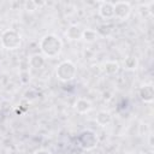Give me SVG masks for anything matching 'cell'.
Returning a JSON list of instances; mask_svg holds the SVG:
<instances>
[{
	"mask_svg": "<svg viewBox=\"0 0 154 154\" xmlns=\"http://www.w3.org/2000/svg\"><path fill=\"white\" fill-rule=\"evenodd\" d=\"M37 96H38V93H37L35 89H32V88L28 89V90L24 93V100H26L28 102H29V101H34V100H36Z\"/></svg>",
	"mask_w": 154,
	"mask_h": 154,
	"instance_id": "obj_16",
	"label": "cell"
},
{
	"mask_svg": "<svg viewBox=\"0 0 154 154\" xmlns=\"http://www.w3.org/2000/svg\"><path fill=\"white\" fill-rule=\"evenodd\" d=\"M119 69H120L119 63L114 60H108L103 64V72L106 75H116L119 71Z\"/></svg>",
	"mask_w": 154,
	"mask_h": 154,
	"instance_id": "obj_12",
	"label": "cell"
},
{
	"mask_svg": "<svg viewBox=\"0 0 154 154\" xmlns=\"http://www.w3.org/2000/svg\"><path fill=\"white\" fill-rule=\"evenodd\" d=\"M0 43L5 49L14 51L22 46V36L14 29H6L0 35Z\"/></svg>",
	"mask_w": 154,
	"mask_h": 154,
	"instance_id": "obj_2",
	"label": "cell"
},
{
	"mask_svg": "<svg viewBox=\"0 0 154 154\" xmlns=\"http://www.w3.org/2000/svg\"><path fill=\"white\" fill-rule=\"evenodd\" d=\"M28 64L30 67L35 69V70H40L45 66L46 64V59L42 54H38V53H35V54H31L28 59Z\"/></svg>",
	"mask_w": 154,
	"mask_h": 154,
	"instance_id": "obj_10",
	"label": "cell"
},
{
	"mask_svg": "<svg viewBox=\"0 0 154 154\" xmlns=\"http://www.w3.org/2000/svg\"><path fill=\"white\" fill-rule=\"evenodd\" d=\"M40 49L43 57L55 58L61 53L63 49V41L55 34H46L40 40Z\"/></svg>",
	"mask_w": 154,
	"mask_h": 154,
	"instance_id": "obj_1",
	"label": "cell"
},
{
	"mask_svg": "<svg viewBox=\"0 0 154 154\" xmlns=\"http://www.w3.org/2000/svg\"><path fill=\"white\" fill-rule=\"evenodd\" d=\"M95 120H96V123L100 126H106V125L111 124V122H112V114L108 111H99L97 114H96Z\"/></svg>",
	"mask_w": 154,
	"mask_h": 154,
	"instance_id": "obj_11",
	"label": "cell"
},
{
	"mask_svg": "<svg viewBox=\"0 0 154 154\" xmlns=\"http://www.w3.org/2000/svg\"><path fill=\"white\" fill-rule=\"evenodd\" d=\"M99 14L103 19H111L114 17V11H113V2L109 1H102L99 6Z\"/></svg>",
	"mask_w": 154,
	"mask_h": 154,
	"instance_id": "obj_8",
	"label": "cell"
},
{
	"mask_svg": "<svg viewBox=\"0 0 154 154\" xmlns=\"http://www.w3.org/2000/svg\"><path fill=\"white\" fill-rule=\"evenodd\" d=\"M24 8L28 12H35L36 10H38V6H37L36 0H26L24 2Z\"/></svg>",
	"mask_w": 154,
	"mask_h": 154,
	"instance_id": "obj_17",
	"label": "cell"
},
{
	"mask_svg": "<svg viewBox=\"0 0 154 154\" xmlns=\"http://www.w3.org/2000/svg\"><path fill=\"white\" fill-rule=\"evenodd\" d=\"M77 143L83 150H93L99 144V137L95 131L90 129H85L78 135Z\"/></svg>",
	"mask_w": 154,
	"mask_h": 154,
	"instance_id": "obj_4",
	"label": "cell"
},
{
	"mask_svg": "<svg viewBox=\"0 0 154 154\" xmlns=\"http://www.w3.org/2000/svg\"><path fill=\"white\" fill-rule=\"evenodd\" d=\"M113 11H114L116 18H118L120 20H125L130 17L131 11H132V6L128 1H117L113 4Z\"/></svg>",
	"mask_w": 154,
	"mask_h": 154,
	"instance_id": "obj_5",
	"label": "cell"
},
{
	"mask_svg": "<svg viewBox=\"0 0 154 154\" xmlns=\"http://www.w3.org/2000/svg\"><path fill=\"white\" fill-rule=\"evenodd\" d=\"M77 75V67L71 60H64L55 67V77L60 82H71Z\"/></svg>",
	"mask_w": 154,
	"mask_h": 154,
	"instance_id": "obj_3",
	"label": "cell"
},
{
	"mask_svg": "<svg viewBox=\"0 0 154 154\" xmlns=\"http://www.w3.org/2000/svg\"><path fill=\"white\" fill-rule=\"evenodd\" d=\"M29 79H30L29 72L28 71H22L20 72V81H22V83H28Z\"/></svg>",
	"mask_w": 154,
	"mask_h": 154,
	"instance_id": "obj_18",
	"label": "cell"
},
{
	"mask_svg": "<svg viewBox=\"0 0 154 154\" xmlns=\"http://www.w3.org/2000/svg\"><path fill=\"white\" fill-rule=\"evenodd\" d=\"M34 154H52L49 150H47V149H37Z\"/></svg>",
	"mask_w": 154,
	"mask_h": 154,
	"instance_id": "obj_19",
	"label": "cell"
},
{
	"mask_svg": "<svg viewBox=\"0 0 154 154\" xmlns=\"http://www.w3.org/2000/svg\"><path fill=\"white\" fill-rule=\"evenodd\" d=\"M123 66H124V69L128 70V71H134V70H136L137 66H138V60H137V58L134 57V55H128V57H125V59H124V61H123Z\"/></svg>",
	"mask_w": 154,
	"mask_h": 154,
	"instance_id": "obj_13",
	"label": "cell"
},
{
	"mask_svg": "<svg viewBox=\"0 0 154 154\" xmlns=\"http://www.w3.org/2000/svg\"><path fill=\"white\" fill-rule=\"evenodd\" d=\"M73 108L79 114H87L93 109V103L88 99L78 97L73 103Z\"/></svg>",
	"mask_w": 154,
	"mask_h": 154,
	"instance_id": "obj_7",
	"label": "cell"
},
{
	"mask_svg": "<svg viewBox=\"0 0 154 154\" xmlns=\"http://www.w3.org/2000/svg\"><path fill=\"white\" fill-rule=\"evenodd\" d=\"M138 96L140 99L146 102V103H150L154 100V88L152 84H143L138 88Z\"/></svg>",
	"mask_w": 154,
	"mask_h": 154,
	"instance_id": "obj_6",
	"label": "cell"
},
{
	"mask_svg": "<svg viewBox=\"0 0 154 154\" xmlns=\"http://www.w3.org/2000/svg\"><path fill=\"white\" fill-rule=\"evenodd\" d=\"M82 38L88 43H93L99 38V34L94 29H84L82 34Z\"/></svg>",
	"mask_w": 154,
	"mask_h": 154,
	"instance_id": "obj_14",
	"label": "cell"
},
{
	"mask_svg": "<svg viewBox=\"0 0 154 154\" xmlns=\"http://www.w3.org/2000/svg\"><path fill=\"white\" fill-rule=\"evenodd\" d=\"M82 34H83V29L77 24H71L65 31V36L71 41L81 40L82 38Z\"/></svg>",
	"mask_w": 154,
	"mask_h": 154,
	"instance_id": "obj_9",
	"label": "cell"
},
{
	"mask_svg": "<svg viewBox=\"0 0 154 154\" xmlns=\"http://www.w3.org/2000/svg\"><path fill=\"white\" fill-rule=\"evenodd\" d=\"M96 32L99 34V36H108L111 32H112V26L109 25V24H101L99 28H97V30H96Z\"/></svg>",
	"mask_w": 154,
	"mask_h": 154,
	"instance_id": "obj_15",
	"label": "cell"
}]
</instances>
